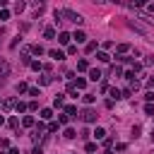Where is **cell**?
<instances>
[{
  "label": "cell",
  "instance_id": "6da1fadb",
  "mask_svg": "<svg viewBox=\"0 0 154 154\" xmlns=\"http://www.w3.org/2000/svg\"><path fill=\"white\" fill-rule=\"evenodd\" d=\"M60 15H63V19H68V22H72V24H82L84 22L82 15H77L75 10H60Z\"/></svg>",
  "mask_w": 154,
  "mask_h": 154
},
{
  "label": "cell",
  "instance_id": "7a4b0ae2",
  "mask_svg": "<svg viewBox=\"0 0 154 154\" xmlns=\"http://www.w3.org/2000/svg\"><path fill=\"white\" fill-rule=\"evenodd\" d=\"M80 118H82L84 123H96V111H94V108H84Z\"/></svg>",
  "mask_w": 154,
  "mask_h": 154
},
{
  "label": "cell",
  "instance_id": "3957f363",
  "mask_svg": "<svg viewBox=\"0 0 154 154\" xmlns=\"http://www.w3.org/2000/svg\"><path fill=\"white\" fill-rule=\"evenodd\" d=\"M7 75H10V63L0 58V77H7Z\"/></svg>",
  "mask_w": 154,
  "mask_h": 154
},
{
  "label": "cell",
  "instance_id": "277c9868",
  "mask_svg": "<svg viewBox=\"0 0 154 154\" xmlns=\"http://www.w3.org/2000/svg\"><path fill=\"white\" fill-rule=\"evenodd\" d=\"M48 55L53 58V60H63V58H65V53H63V51H55V48H51V51H48Z\"/></svg>",
  "mask_w": 154,
  "mask_h": 154
},
{
  "label": "cell",
  "instance_id": "5b68a950",
  "mask_svg": "<svg viewBox=\"0 0 154 154\" xmlns=\"http://www.w3.org/2000/svg\"><path fill=\"white\" fill-rule=\"evenodd\" d=\"M17 106V101L15 99H3V111H12Z\"/></svg>",
  "mask_w": 154,
  "mask_h": 154
},
{
  "label": "cell",
  "instance_id": "8992f818",
  "mask_svg": "<svg viewBox=\"0 0 154 154\" xmlns=\"http://www.w3.org/2000/svg\"><path fill=\"white\" fill-rule=\"evenodd\" d=\"M72 38H75L77 44H84V41H87V34H84V31H75V36H72Z\"/></svg>",
  "mask_w": 154,
  "mask_h": 154
},
{
  "label": "cell",
  "instance_id": "52a82bcc",
  "mask_svg": "<svg viewBox=\"0 0 154 154\" xmlns=\"http://www.w3.org/2000/svg\"><path fill=\"white\" fill-rule=\"evenodd\" d=\"M89 80H94V82H96V80H101V70L92 68V70H89Z\"/></svg>",
  "mask_w": 154,
  "mask_h": 154
},
{
  "label": "cell",
  "instance_id": "ba28073f",
  "mask_svg": "<svg viewBox=\"0 0 154 154\" xmlns=\"http://www.w3.org/2000/svg\"><path fill=\"white\" fill-rule=\"evenodd\" d=\"M38 82H41V84H51V82H53V77H51V72H44L41 77H38Z\"/></svg>",
  "mask_w": 154,
  "mask_h": 154
},
{
  "label": "cell",
  "instance_id": "9c48e42d",
  "mask_svg": "<svg viewBox=\"0 0 154 154\" xmlns=\"http://www.w3.org/2000/svg\"><path fill=\"white\" fill-rule=\"evenodd\" d=\"M70 38H72V36H70L68 31H60V36H58V41H60V44H70Z\"/></svg>",
  "mask_w": 154,
  "mask_h": 154
},
{
  "label": "cell",
  "instance_id": "30bf717a",
  "mask_svg": "<svg viewBox=\"0 0 154 154\" xmlns=\"http://www.w3.org/2000/svg\"><path fill=\"white\" fill-rule=\"evenodd\" d=\"M51 118H53V111L51 108H44L41 111V121H51Z\"/></svg>",
  "mask_w": 154,
  "mask_h": 154
},
{
  "label": "cell",
  "instance_id": "8fae6325",
  "mask_svg": "<svg viewBox=\"0 0 154 154\" xmlns=\"http://www.w3.org/2000/svg\"><path fill=\"white\" fill-rule=\"evenodd\" d=\"M94 137H96V140H104V137H106V130H104V128H96V130H94Z\"/></svg>",
  "mask_w": 154,
  "mask_h": 154
},
{
  "label": "cell",
  "instance_id": "7c38bea8",
  "mask_svg": "<svg viewBox=\"0 0 154 154\" xmlns=\"http://www.w3.org/2000/svg\"><path fill=\"white\" fill-rule=\"evenodd\" d=\"M63 104H65V99H63V94H58L55 99H53V106H55V108H60Z\"/></svg>",
  "mask_w": 154,
  "mask_h": 154
},
{
  "label": "cell",
  "instance_id": "4fadbf2b",
  "mask_svg": "<svg viewBox=\"0 0 154 154\" xmlns=\"http://www.w3.org/2000/svg\"><path fill=\"white\" fill-rule=\"evenodd\" d=\"M65 113L70 116V118H77V108L75 106H65Z\"/></svg>",
  "mask_w": 154,
  "mask_h": 154
},
{
  "label": "cell",
  "instance_id": "5bb4252c",
  "mask_svg": "<svg viewBox=\"0 0 154 154\" xmlns=\"http://www.w3.org/2000/svg\"><path fill=\"white\" fill-rule=\"evenodd\" d=\"M96 58H99L101 63H108V60H111V58H108V53H104V51H99V53H96Z\"/></svg>",
  "mask_w": 154,
  "mask_h": 154
},
{
  "label": "cell",
  "instance_id": "9a60e30c",
  "mask_svg": "<svg viewBox=\"0 0 154 154\" xmlns=\"http://www.w3.org/2000/svg\"><path fill=\"white\" fill-rule=\"evenodd\" d=\"M65 137H68V140H75V137H77V132H75L72 128H65Z\"/></svg>",
  "mask_w": 154,
  "mask_h": 154
},
{
  "label": "cell",
  "instance_id": "2e32d148",
  "mask_svg": "<svg viewBox=\"0 0 154 154\" xmlns=\"http://www.w3.org/2000/svg\"><path fill=\"white\" fill-rule=\"evenodd\" d=\"M77 70H82V72H87V70H89V63H87V60H80V63H77Z\"/></svg>",
  "mask_w": 154,
  "mask_h": 154
},
{
  "label": "cell",
  "instance_id": "e0dca14e",
  "mask_svg": "<svg viewBox=\"0 0 154 154\" xmlns=\"http://www.w3.org/2000/svg\"><path fill=\"white\" fill-rule=\"evenodd\" d=\"M68 121H70V116H68V113H63V116H58V123H60V125H68Z\"/></svg>",
  "mask_w": 154,
  "mask_h": 154
},
{
  "label": "cell",
  "instance_id": "ac0fdd59",
  "mask_svg": "<svg viewBox=\"0 0 154 154\" xmlns=\"http://www.w3.org/2000/svg\"><path fill=\"white\" fill-rule=\"evenodd\" d=\"M94 99H96L94 94H84V96H82V101H84V104H94Z\"/></svg>",
  "mask_w": 154,
  "mask_h": 154
},
{
  "label": "cell",
  "instance_id": "d6986e66",
  "mask_svg": "<svg viewBox=\"0 0 154 154\" xmlns=\"http://www.w3.org/2000/svg\"><path fill=\"white\" fill-rule=\"evenodd\" d=\"M75 87L77 89H84L87 87V80H82V77H80V80H75Z\"/></svg>",
  "mask_w": 154,
  "mask_h": 154
},
{
  "label": "cell",
  "instance_id": "ffe728a7",
  "mask_svg": "<svg viewBox=\"0 0 154 154\" xmlns=\"http://www.w3.org/2000/svg\"><path fill=\"white\" fill-rule=\"evenodd\" d=\"M31 5H34V7H38V10H44V5H46V0H31Z\"/></svg>",
  "mask_w": 154,
  "mask_h": 154
},
{
  "label": "cell",
  "instance_id": "44dd1931",
  "mask_svg": "<svg viewBox=\"0 0 154 154\" xmlns=\"http://www.w3.org/2000/svg\"><path fill=\"white\" fill-rule=\"evenodd\" d=\"M15 108H17V111H19V113H24V111H27V108H29V106H27V104H22V101H17V106H15Z\"/></svg>",
  "mask_w": 154,
  "mask_h": 154
},
{
  "label": "cell",
  "instance_id": "7402d4cb",
  "mask_svg": "<svg viewBox=\"0 0 154 154\" xmlns=\"http://www.w3.org/2000/svg\"><path fill=\"white\" fill-rule=\"evenodd\" d=\"M31 53H36V55H41V53H44V46H38V44H36V46H31Z\"/></svg>",
  "mask_w": 154,
  "mask_h": 154
},
{
  "label": "cell",
  "instance_id": "603a6c76",
  "mask_svg": "<svg viewBox=\"0 0 154 154\" xmlns=\"http://www.w3.org/2000/svg\"><path fill=\"white\" fill-rule=\"evenodd\" d=\"M22 123H24L27 128H31V125H34V118H31V116H24V121H22Z\"/></svg>",
  "mask_w": 154,
  "mask_h": 154
},
{
  "label": "cell",
  "instance_id": "cb8c5ba5",
  "mask_svg": "<svg viewBox=\"0 0 154 154\" xmlns=\"http://www.w3.org/2000/svg\"><path fill=\"white\" fill-rule=\"evenodd\" d=\"M128 51H130V46H128V44H121V46H118V53H121V55H123V53H128Z\"/></svg>",
  "mask_w": 154,
  "mask_h": 154
},
{
  "label": "cell",
  "instance_id": "d4e9b609",
  "mask_svg": "<svg viewBox=\"0 0 154 154\" xmlns=\"http://www.w3.org/2000/svg\"><path fill=\"white\" fill-rule=\"evenodd\" d=\"M17 92H19V94H22V92H29V87H27L24 82H19V84H17Z\"/></svg>",
  "mask_w": 154,
  "mask_h": 154
},
{
  "label": "cell",
  "instance_id": "484cf974",
  "mask_svg": "<svg viewBox=\"0 0 154 154\" xmlns=\"http://www.w3.org/2000/svg\"><path fill=\"white\" fill-rule=\"evenodd\" d=\"M44 36H46V38H53V36H55V31H53V29H51V27H48V29H46V31H44Z\"/></svg>",
  "mask_w": 154,
  "mask_h": 154
},
{
  "label": "cell",
  "instance_id": "4316f807",
  "mask_svg": "<svg viewBox=\"0 0 154 154\" xmlns=\"http://www.w3.org/2000/svg\"><path fill=\"white\" fill-rule=\"evenodd\" d=\"M92 51H96V41H89L87 44V53H92Z\"/></svg>",
  "mask_w": 154,
  "mask_h": 154
},
{
  "label": "cell",
  "instance_id": "83f0119b",
  "mask_svg": "<svg viewBox=\"0 0 154 154\" xmlns=\"http://www.w3.org/2000/svg\"><path fill=\"white\" fill-rule=\"evenodd\" d=\"M145 113H147V116H154V106L147 104V106H145Z\"/></svg>",
  "mask_w": 154,
  "mask_h": 154
},
{
  "label": "cell",
  "instance_id": "f1b7e54d",
  "mask_svg": "<svg viewBox=\"0 0 154 154\" xmlns=\"http://www.w3.org/2000/svg\"><path fill=\"white\" fill-rule=\"evenodd\" d=\"M29 96H41V92H38L36 87H31V89H29Z\"/></svg>",
  "mask_w": 154,
  "mask_h": 154
},
{
  "label": "cell",
  "instance_id": "f546056e",
  "mask_svg": "<svg viewBox=\"0 0 154 154\" xmlns=\"http://www.w3.org/2000/svg\"><path fill=\"white\" fill-rule=\"evenodd\" d=\"M84 149H87V152H96V145H94V142H87V147H84Z\"/></svg>",
  "mask_w": 154,
  "mask_h": 154
},
{
  "label": "cell",
  "instance_id": "4dcf8cb0",
  "mask_svg": "<svg viewBox=\"0 0 154 154\" xmlns=\"http://www.w3.org/2000/svg\"><path fill=\"white\" fill-rule=\"evenodd\" d=\"M0 19H3V22H5V19H10V12H7V10H3V12H0Z\"/></svg>",
  "mask_w": 154,
  "mask_h": 154
},
{
  "label": "cell",
  "instance_id": "1f68e13d",
  "mask_svg": "<svg viewBox=\"0 0 154 154\" xmlns=\"http://www.w3.org/2000/svg\"><path fill=\"white\" fill-rule=\"evenodd\" d=\"M58 125H60V123H51V125H48V132H55V130H58Z\"/></svg>",
  "mask_w": 154,
  "mask_h": 154
},
{
  "label": "cell",
  "instance_id": "d6a6232c",
  "mask_svg": "<svg viewBox=\"0 0 154 154\" xmlns=\"http://www.w3.org/2000/svg\"><path fill=\"white\" fill-rule=\"evenodd\" d=\"M31 154H44V149H41V147H34V152H31Z\"/></svg>",
  "mask_w": 154,
  "mask_h": 154
},
{
  "label": "cell",
  "instance_id": "836d02e7",
  "mask_svg": "<svg viewBox=\"0 0 154 154\" xmlns=\"http://www.w3.org/2000/svg\"><path fill=\"white\" fill-rule=\"evenodd\" d=\"M147 87H154V77H149V80H147Z\"/></svg>",
  "mask_w": 154,
  "mask_h": 154
},
{
  "label": "cell",
  "instance_id": "e575fe53",
  "mask_svg": "<svg viewBox=\"0 0 154 154\" xmlns=\"http://www.w3.org/2000/svg\"><path fill=\"white\" fill-rule=\"evenodd\" d=\"M7 154H19V149H10V152H7Z\"/></svg>",
  "mask_w": 154,
  "mask_h": 154
},
{
  "label": "cell",
  "instance_id": "d590c367",
  "mask_svg": "<svg viewBox=\"0 0 154 154\" xmlns=\"http://www.w3.org/2000/svg\"><path fill=\"white\" fill-rule=\"evenodd\" d=\"M149 137H152V142H154V130H152V132H149Z\"/></svg>",
  "mask_w": 154,
  "mask_h": 154
},
{
  "label": "cell",
  "instance_id": "8d00e7d4",
  "mask_svg": "<svg viewBox=\"0 0 154 154\" xmlns=\"http://www.w3.org/2000/svg\"><path fill=\"white\" fill-rule=\"evenodd\" d=\"M3 123H5V118H3V116H0V125H3Z\"/></svg>",
  "mask_w": 154,
  "mask_h": 154
},
{
  "label": "cell",
  "instance_id": "74e56055",
  "mask_svg": "<svg viewBox=\"0 0 154 154\" xmlns=\"http://www.w3.org/2000/svg\"><path fill=\"white\" fill-rule=\"evenodd\" d=\"M0 84H3V82H0Z\"/></svg>",
  "mask_w": 154,
  "mask_h": 154
},
{
  "label": "cell",
  "instance_id": "f35d334b",
  "mask_svg": "<svg viewBox=\"0 0 154 154\" xmlns=\"http://www.w3.org/2000/svg\"><path fill=\"white\" fill-rule=\"evenodd\" d=\"M152 154H154V152H152Z\"/></svg>",
  "mask_w": 154,
  "mask_h": 154
}]
</instances>
